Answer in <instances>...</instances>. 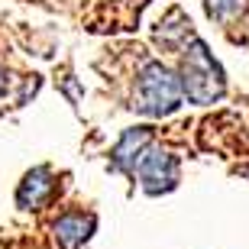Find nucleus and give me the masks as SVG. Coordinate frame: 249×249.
Listing matches in <instances>:
<instances>
[{
	"instance_id": "f257e3e1",
	"label": "nucleus",
	"mask_w": 249,
	"mask_h": 249,
	"mask_svg": "<svg viewBox=\"0 0 249 249\" xmlns=\"http://www.w3.org/2000/svg\"><path fill=\"white\" fill-rule=\"evenodd\" d=\"M178 81H181V94L191 104H213L227 91L223 68L217 65V58L211 55V49L204 46L201 39H191V46L185 49Z\"/></svg>"
},
{
	"instance_id": "f03ea898",
	"label": "nucleus",
	"mask_w": 249,
	"mask_h": 249,
	"mask_svg": "<svg viewBox=\"0 0 249 249\" xmlns=\"http://www.w3.org/2000/svg\"><path fill=\"white\" fill-rule=\"evenodd\" d=\"M181 81L162 62H146L136 81V110L146 117H168L181 104Z\"/></svg>"
},
{
	"instance_id": "7ed1b4c3",
	"label": "nucleus",
	"mask_w": 249,
	"mask_h": 249,
	"mask_svg": "<svg viewBox=\"0 0 249 249\" xmlns=\"http://www.w3.org/2000/svg\"><path fill=\"white\" fill-rule=\"evenodd\" d=\"M133 175H139L142 188L149 194H162V191H172L178 185V159L172 152L159 146H149L142 156H139Z\"/></svg>"
},
{
	"instance_id": "20e7f679",
	"label": "nucleus",
	"mask_w": 249,
	"mask_h": 249,
	"mask_svg": "<svg viewBox=\"0 0 249 249\" xmlns=\"http://www.w3.org/2000/svg\"><path fill=\"white\" fill-rule=\"evenodd\" d=\"M149 146H152V129H149V126L126 129V133L120 136V142L113 146V165L120 168V172H126V175H133L139 156H142Z\"/></svg>"
},
{
	"instance_id": "39448f33",
	"label": "nucleus",
	"mask_w": 249,
	"mask_h": 249,
	"mask_svg": "<svg viewBox=\"0 0 249 249\" xmlns=\"http://www.w3.org/2000/svg\"><path fill=\"white\" fill-rule=\"evenodd\" d=\"M52 188H55V181L49 175V168H36V172H29V175L23 178V185H19V191H17V204L26 207V211L42 207V204L49 201Z\"/></svg>"
},
{
	"instance_id": "423d86ee",
	"label": "nucleus",
	"mask_w": 249,
	"mask_h": 249,
	"mask_svg": "<svg viewBox=\"0 0 249 249\" xmlns=\"http://www.w3.org/2000/svg\"><path fill=\"white\" fill-rule=\"evenodd\" d=\"M91 233H94V217H84V213H65V217L55 220L58 249H78Z\"/></svg>"
},
{
	"instance_id": "0eeeda50",
	"label": "nucleus",
	"mask_w": 249,
	"mask_h": 249,
	"mask_svg": "<svg viewBox=\"0 0 249 249\" xmlns=\"http://www.w3.org/2000/svg\"><path fill=\"white\" fill-rule=\"evenodd\" d=\"M243 10H246V0H207V13L213 19H220V23H230Z\"/></svg>"
},
{
	"instance_id": "6e6552de",
	"label": "nucleus",
	"mask_w": 249,
	"mask_h": 249,
	"mask_svg": "<svg viewBox=\"0 0 249 249\" xmlns=\"http://www.w3.org/2000/svg\"><path fill=\"white\" fill-rule=\"evenodd\" d=\"M7 88H10V81H7V74H3V68H0V97H7Z\"/></svg>"
}]
</instances>
